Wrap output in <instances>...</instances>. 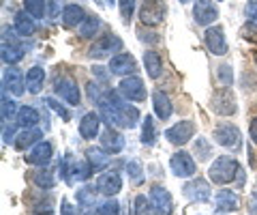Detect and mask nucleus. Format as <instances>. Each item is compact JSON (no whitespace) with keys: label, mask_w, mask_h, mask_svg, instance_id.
<instances>
[{"label":"nucleus","mask_w":257,"mask_h":215,"mask_svg":"<svg viewBox=\"0 0 257 215\" xmlns=\"http://www.w3.org/2000/svg\"><path fill=\"white\" fill-rule=\"evenodd\" d=\"M248 213H251V215H257V185L253 187L251 198H248Z\"/></svg>","instance_id":"45"},{"label":"nucleus","mask_w":257,"mask_h":215,"mask_svg":"<svg viewBox=\"0 0 257 215\" xmlns=\"http://www.w3.org/2000/svg\"><path fill=\"white\" fill-rule=\"evenodd\" d=\"M248 131H251V140H253L255 145H257V116H255L253 121H251V129H248Z\"/></svg>","instance_id":"48"},{"label":"nucleus","mask_w":257,"mask_h":215,"mask_svg":"<svg viewBox=\"0 0 257 215\" xmlns=\"http://www.w3.org/2000/svg\"><path fill=\"white\" fill-rule=\"evenodd\" d=\"M58 7H60V0H52V11H50L52 18H58Z\"/></svg>","instance_id":"49"},{"label":"nucleus","mask_w":257,"mask_h":215,"mask_svg":"<svg viewBox=\"0 0 257 215\" xmlns=\"http://www.w3.org/2000/svg\"><path fill=\"white\" fill-rule=\"evenodd\" d=\"M94 215H120V204L116 200H107L94 211Z\"/></svg>","instance_id":"38"},{"label":"nucleus","mask_w":257,"mask_h":215,"mask_svg":"<svg viewBox=\"0 0 257 215\" xmlns=\"http://www.w3.org/2000/svg\"><path fill=\"white\" fill-rule=\"evenodd\" d=\"M122 50V39L116 35H105L90 45V56L92 58H105L111 56V52H120Z\"/></svg>","instance_id":"4"},{"label":"nucleus","mask_w":257,"mask_h":215,"mask_svg":"<svg viewBox=\"0 0 257 215\" xmlns=\"http://www.w3.org/2000/svg\"><path fill=\"white\" fill-rule=\"evenodd\" d=\"M170 166H172V172L176 177L187 179V177H193V174H195V162H193V157L189 153H184V151L172 155Z\"/></svg>","instance_id":"12"},{"label":"nucleus","mask_w":257,"mask_h":215,"mask_svg":"<svg viewBox=\"0 0 257 215\" xmlns=\"http://www.w3.org/2000/svg\"><path fill=\"white\" fill-rule=\"evenodd\" d=\"M54 91L56 95L62 99V101H67L69 106H79V86L75 80H71V78H58L56 80V86H54Z\"/></svg>","instance_id":"7"},{"label":"nucleus","mask_w":257,"mask_h":215,"mask_svg":"<svg viewBox=\"0 0 257 215\" xmlns=\"http://www.w3.org/2000/svg\"><path fill=\"white\" fill-rule=\"evenodd\" d=\"M135 215H159L157 209H155V204H152L150 198L146 196H138L135 198Z\"/></svg>","instance_id":"31"},{"label":"nucleus","mask_w":257,"mask_h":215,"mask_svg":"<svg viewBox=\"0 0 257 215\" xmlns=\"http://www.w3.org/2000/svg\"><path fill=\"white\" fill-rule=\"evenodd\" d=\"M50 159H52V145L50 142H41V145H37L32 149V153L26 157V162L35 166H45Z\"/></svg>","instance_id":"21"},{"label":"nucleus","mask_w":257,"mask_h":215,"mask_svg":"<svg viewBox=\"0 0 257 215\" xmlns=\"http://www.w3.org/2000/svg\"><path fill=\"white\" fill-rule=\"evenodd\" d=\"M195 153L202 157V159H208V157H210V147H208V142H206L204 138H199V140L195 142Z\"/></svg>","instance_id":"42"},{"label":"nucleus","mask_w":257,"mask_h":215,"mask_svg":"<svg viewBox=\"0 0 257 215\" xmlns=\"http://www.w3.org/2000/svg\"><path fill=\"white\" fill-rule=\"evenodd\" d=\"M101 147L107 151V153H120L124 149V138L120 136L116 129H105L103 131V138H101Z\"/></svg>","instance_id":"20"},{"label":"nucleus","mask_w":257,"mask_h":215,"mask_svg":"<svg viewBox=\"0 0 257 215\" xmlns=\"http://www.w3.org/2000/svg\"><path fill=\"white\" fill-rule=\"evenodd\" d=\"M24 84H26V80H24V74L20 69H7L5 71V89H9L15 97H20L24 95Z\"/></svg>","instance_id":"18"},{"label":"nucleus","mask_w":257,"mask_h":215,"mask_svg":"<svg viewBox=\"0 0 257 215\" xmlns=\"http://www.w3.org/2000/svg\"><path fill=\"white\" fill-rule=\"evenodd\" d=\"M150 200L155 204V209L159 215H172L174 213V200H172V194L167 192L165 187L155 185L150 189Z\"/></svg>","instance_id":"11"},{"label":"nucleus","mask_w":257,"mask_h":215,"mask_svg":"<svg viewBox=\"0 0 257 215\" xmlns=\"http://www.w3.org/2000/svg\"><path fill=\"white\" fill-rule=\"evenodd\" d=\"M214 140L219 142L221 147L229 149V151H238L240 147H242L240 131H238V127H234V125H219L214 129Z\"/></svg>","instance_id":"6"},{"label":"nucleus","mask_w":257,"mask_h":215,"mask_svg":"<svg viewBox=\"0 0 257 215\" xmlns=\"http://www.w3.org/2000/svg\"><path fill=\"white\" fill-rule=\"evenodd\" d=\"M99 110H101V116L105 118V123L109 127H124V129H131V127H135L140 121L138 108L124 103L116 93H105L103 97H99Z\"/></svg>","instance_id":"1"},{"label":"nucleus","mask_w":257,"mask_h":215,"mask_svg":"<svg viewBox=\"0 0 257 215\" xmlns=\"http://www.w3.org/2000/svg\"><path fill=\"white\" fill-rule=\"evenodd\" d=\"M255 60H257V56H255Z\"/></svg>","instance_id":"52"},{"label":"nucleus","mask_w":257,"mask_h":215,"mask_svg":"<svg viewBox=\"0 0 257 215\" xmlns=\"http://www.w3.org/2000/svg\"><path fill=\"white\" fill-rule=\"evenodd\" d=\"M244 11H246V20L251 24H257V0H248Z\"/></svg>","instance_id":"43"},{"label":"nucleus","mask_w":257,"mask_h":215,"mask_svg":"<svg viewBox=\"0 0 257 215\" xmlns=\"http://www.w3.org/2000/svg\"><path fill=\"white\" fill-rule=\"evenodd\" d=\"M120 93L131 101H144L146 99V86H144V82L138 76L124 78L122 82H120Z\"/></svg>","instance_id":"13"},{"label":"nucleus","mask_w":257,"mask_h":215,"mask_svg":"<svg viewBox=\"0 0 257 215\" xmlns=\"http://www.w3.org/2000/svg\"><path fill=\"white\" fill-rule=\"evenodd\" d=\"M45 103H47V106H50V108H54L56 112H58V114L64 118V121H69V118H71V114L67 112V108H62V106H60V103L56 101V99H52V97H50V99H45Z\"/></svg>","instance_id":"44"},{"label":"nucleus","mask_w":257,"mask_h":215,"mask_svg":"<svg viewBox=\"0 0 257 215\" xmlns=\"http://www.w3.org/2000/svg\"><path fill=\"white\" fill-rule=\"evenodd\" d=\"M204 41H206V47L210 50L214 56H223L227 54V41H225V33L221 26H210L206 30L204 35Z\"/></svg>","instance_id":"10"},{"label":"nucleus","mask_w":257,"mask_h":215,"mask_svg":"<svg viewBox=\"0 0 257 215\" xmlns=\"http://www.w3.org/2000/svg\"><path fill=\"white\" fill-rule=\"evenodd\" d=\"M43 80H45V71L41 67L28 69V74H26V86H28V91L30 93H39V91H41V86H43Z\"/></svg>","instance_id":"27"},{"label":"nucleus","mask_w":257,"mask_h":215,"mask_svg":"<svg viewBox=\"0 0 257 215\" xmlns=\"http://www.w3.org/2000/svg\"><path fill=\"white\" fill-rule=\"evenodd\" d=\"M39 121H41V116H39V112L35 108H30V106H24L20 108V112H18V123L20 127H24V129H32V127H37Z\"/></svg>","instance_id":"23"},{"label":"nucleus","mask_w":257,"mask_h":215,"mask_svg":"<svg viewBox=\"0 0 257 215\" xmlns=\"http://www.w3.org/2000/svg\"><path fill=\"white\" fill-rule=\"evenodd\" d=\"M184 196L195 202H206L210 198V185L204 179H193L191 183L184 185Z\"/></svg>","instance_id":"15"},{"label":"nucleus","mask_w":257,"mask_h":215,"mask_svg":"<svg viewBox=\"0 0 257 215\" xmlns=\"http://www.w3.org/2000/svg\"><path fill=\"white\" fill-rule=\"evenodd\" d=\"M24 7H26V13L32 15L35 20H39V18H43L45 15V0H26Z\"/></svg>","instance_id":"32"},{"label":"nucleus","mask_w":257,"mask_h":215,"mask_svg":"<svg viewBox=\"0 0 257 215\" xmlns=\"http://www.w3.org/2000/svg\"><path fill=\"white\" fill-rule=\"evenodd\" d=\"M155 140H157L155 121H152V116H146V121H144V131H142V142L144 145H152Z\"/></svg>","instance_id":"33"},{"label":"nucleus","mask_w":257,"mask_h":215,"mask_svg":"<svg viewBox=\"0 0 257 215\" xmlns=\"http://www.w3.org/2000/svg\"><path fill=\"white\" fill-rule=\"evenodd\" d=\"M13 112H15V103H13L11 99H7V95L3 93V123L11 121Z\"/></svg>","instance_id":"40"},{"label":"nucleus","mask_w":257,"mask_h":215,"mask_svg":"<svg viewBox=\"0 0 257 215\" xmlns=\"http://www.w3.org/2000/svg\"><path fill=\"white\" fill-rule=\"evenodd\" d=\"M32 181H35V185L43 187V189H52L54 183H56L52 172H47V170H37L35 174H32Z\"/></svg>","instance_id":"34"},{"label":"nucleus","mask_w":257,"mask_h":215,"mask_svg":"<svg viewBox=\"0 0 257 215\" xmlns=\"http://www.w3.org/2000/svg\"><path fill=\"white\" fill-rule=\"evenodd\" d=\"M86 159H88V164H90L92 172H99L109 164V155H105V151H101V149H88Z\"/></svg>","instance_id":"25"},{"label":"nucleus","mask_w":257,"mask_h":215,"mask_svg":"<svg viewBox=\"0 0 257 215\" xmlns=\"http://www.w3.org/2000/svg\"><path fill=\"white\" fill-rule=\"evenodd\" d=\"M144 65H146V71L152 80H157L161 74H163V60H161L159 54L152 52V50L144 54Z\"/></svg>","instance_id":"26"},{"label":"nucleus","mask_w":257,"mask_h":215,"mask_svg":"<svg viewBox=\"0 0 257 215\" xmlns=\"http://www.w3.org/2000/svg\"><path fill=\"white\" fill-rule=\"evenodd\" d=\"M96 187H99L101 194L105 196H116L120 189H122V179H120V174L109 170V172H103L99 181H96Z\"/></svg>","instance_id":"14"},{"label":"nucleus","mask_w":257,"mask_h":215,"mask_svg":"<svg viewBox=\"0 0 257 215\" xmlns=\"http://www.w3.org/2000/svg\"><path fill=\"white\" fill-rule=\"evenodd\" d=\"M22 58H24V52H22L20 45L3 41V60L7 62V65H15V62H20Z\"/></svg>","instance_id":"29"},{"label":"nucleus","mask_w":257,"mask_h":215,"mask_svg":"<svg viewBox=\"0 0 257 215\" xmlns=\"http://www.w3.org/2000/svg\"><path fill=\"white\" fill-rule=\"evenodd\" d=\"M90 172H92L90 164L79 162V164H75V166H73V174H75V179H77V181H86L88 177H90Z\"/></svg>","instance_id":"39"},{"label":"nucleus","mask_w":257,"mask_h":215,"mask_svg":"<svg viewBox=\"0 0 257 215\" xmlns=\"http://www.w3.org/2000/svg\"><path fill=\"white\" fill-rule=\"evenodd\" d=\"M236 97H234V93H231L227 86L225 89H219L214 95H212V110L216 114H221V116H231L236 112Z\"/></svg>","instance_id":"5"},{"label":"nucleus","mask_w":257,"mask_h":215,"mask_svg":"<svg viewBox=\"0 0 257 215\" xmlns=\"http://www.w3.org/2000/svg\"><path fill=\"white\" fill-rule=\"evenodd\" d=\"M84 20H86V13H84L82 7H77V5L64 7V11H62V22H64V26L75 28V26H79V24H84Z\"/></svg>","instance_id":"22"},{"label":"nucleus","mask_w":257,"mask_h":215,"mask_svg":"<svg viewBox=\"0 0 257 215\" xmlns=\"http://www.w3.org/2000/svg\"><path fill=\"white\" fill-rule=\"evenodd\" d=\"M219 74H221V78H223V82H225V84H229V82H231V74H229V67H227V65H223Z\"/></svg>","instance_id":"46"},{"label":"nucleus","mask_w":257,"mask_h":215,"mask_svg":"<svg viewBox=\"0 0 257 215\" xmlns=\"http://www.w3.org/2000/svg\"><path fill=\"white\" fill-rule=\"evenodd\" d=\"M216 209L219 211H236L238 209V196L234 192H229V189H221V192H216Z\"/></svg>","instance_id":"24"},{"label":"nucleus","mask_w":257,"mask_h":215,"mask_svg":"<svg viewBox=\"0 0 257 215\" xmlns=\"http://www.w3.org/2000/svg\"><path fill=\"white\" fill-rule=\"evenodd\" d=\"M152 106H155V112H157V116L161 118V121H167V118L172 116V101H170V97H167V93H163V91H155L152 93Z\"/></svg>","instance_id":"19"},{"label":"nucleus","mask_w":257,"mask_h":215,"mask_svg":"<svg viewBox=\"0 0 257 215\" xmlns=\"http://www.w3.org/2000/svg\"><path fill=\"white\" fill-rule=\"evenodd\" d=\"M43 133L39 131V129H24L20 136H18V140H15V147H18L20 151H24V149H28L30 145H35V142L41 138Z\"/></svg>","instance_id":"30"},{"label":"nucleus","mask_w":257,"mask_h":215,"mask_svg":"<svg viewBox=\"0 0 257 215\" xmlns=\"http://www.w3.org/2000/svg\"><path fill=\"white\" fill-rule=\"evenodd\" d=\"M195 133V123L193 121H180L176 123L174 127L165 131V138L172 142V145H187V142L193 138Z\"/></svg>","instance_id":"9"},{"label":"nucleus","mask_w":257,"mask_h":215,"mask_svg":"<svg viewBox=\"0 0 257 215\" xmlns=\"http://www.w3.org/2000/svg\"><path fill=\"white\" fill-rule=\"evenodd\" d=\"M126 172H128V177H131L133 181H140L142 179V164L140 162H128L126 164Z\"/></svg>","instance_id":"41"},{"label":"nucleus","mask_w":257,"mask_h":215,"mask_svg":"<svg viewBox=\"0 0 257 215\" xmlns=\"http://www.w3.org/2000/svg\"><path fill=\"white\" fill-rule=\"evenodd\" d=\"M180 3H189V0H180Z\"/></svg>","instance_id":"51"},{"label":"nucleus","mask_w":257,"mask_h":215,"mask_svg":"<svg viewBox=\"0 0 257 215\" xmlns=\"http://www.w3.org/2000/svg\"><path fill=\"white\" fill-rule=\"evenodd\" d=\"M99 127H101L99 114L88 112V114H84L82 121H79V133H82L84 140H94L96 133H99Z\"/></svg>","instance_id":"17"},{"label":"nucleus","mask_w":257,"mask_h":215,"mask_svg":"<svg viewBox=\"0 0 257 215\" xmlns=\"http://www.w3.org/2000/svg\"><path fill=\"white\" fill-rule=\"evenodd\" d=\"M105 3H107V5H114V3H116V0H105Z\"/></svg>","instance_id":"50"},{"label":"nucleus","mask_w":257,"mask_h":215,"mask_svg":"<svg viewBox=\"0 0 257 215\" xmlns=\"http://www.w3.org/2000/svg\"><path fill=\"white\" fill-rule=\"evenodd\" d=\"M208 177H210V181L216 183V185H227V183H231L234 179L242 181V168H240V164L234 157L223 155L212 162L210 170H208Z\"/></svg>","instance_id":"2"},{"label":"nucleus","mask_w":257,"mask_h":215,"mask_svg":"<svg viewBox=\"0 0 257 215\" xmlns=\"http://www.w3.org/2000/svg\"><path fill=\"white\" fill-rule=\"evenodd\" d=\"M77 200L82 202V206H94V202H96V194H94V189H92V187H84V189H79V192H77Z\"/></svg>","instance_id":"37"},{"label":"nucleus","mask_w":257,"mask_h":215,"mask_svg":"<svg viewBox=\"0 0 257 215\" xmlns=\"http://www.w3.org/2000/svg\"><path fill=\"white\" fill-rule=\"evenodd\" d=\"M101 26V22L99 18H94V15H90V18H86L84 24H82V28H79V33H82V37H92L96 30H99Z\"/></svg>","instance_id":"35"},{"label":"nucleus","mask_w":257,"mask_h":215,"mask_svg":"<svg viewBox=\"0 0 257 215\" xmlns=\"http://www.w3.org/2000/svg\"><path fill=\"white\" fill-rule=\"evenodd\" d=\"M35 18L32 15H26V13H18L15 15V30L22 35V37H30L35 35Z\"/></svg>","instance_id":"28"},{"label":"nucleus","mask_w":257,"mask_h":215,"mask_svg":"<svg viewBox=\"0 0 257 215\" xmlns=\"http://www.w3.org/2000/svg\"><path fill=\"white\" fill-rule=\"evenodd\" d=\"M118 7H120V15H122V22L128 24L133 18V11H135V0H118Z\"/></svg>","instance_id":"36"},{"label":"nucleus","mask_w":257,"mask_h":215,"mask_svg":"<svg viewBox=\"0 0 257 215\" xmlns=\"http://www.w3.org/2000/svg\"><path fill=\"white\" fill-rule=\"evenodd\" d=\"M165 3L163 0H144L140 9V20L146 26H157L165 20Z\"/></svg>","instance_id":"3"},{"label":"nucleus","mask_w":257,"mask_h":215,"mask_svg":"<svg viewBox=\"0 0 257 215\" xmlns=\"http://www.w3.org/2000/svg\"><path fill=\"white\" fill-rule=\"evenodd\" d=\"M193 18L199 26H210L214 24V20L219 18V9L212 0H195V7H193Z\"/></svg>","instance_id":"8"},{"label":"nucleus","mask_w":257,"mask_h":215,"mask_svg":"<svg viewBox=\"0 0 257 215\" xmlns=\"http://www.w3.org/2000/svg\"><path fill=\"white\" fill-rule=\"evenodd\" d=\"M60 215H75L73 206H71L67 200H62V206H60Z\"/></svg>","instance_id":"47"},{"label":"nucleus","mask_w":257,"mask_h":215,"mask_svg":"<svg viewBox=\"0 0 257 215\" xmlns=\"http://www.w3.org/2000/svg\"><path fill=\"white\" fill-rule=\"evenodd\" d=\"M109 71L116 76H126L135 71V58L131 54H116L114 58L109 60Z\"/></svg>","instance_id":"16"}]
</instances>
